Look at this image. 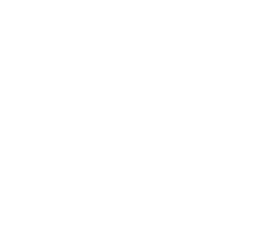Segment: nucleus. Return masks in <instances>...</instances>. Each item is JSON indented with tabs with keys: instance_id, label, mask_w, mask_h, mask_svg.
<instances>
[]
</instances>
